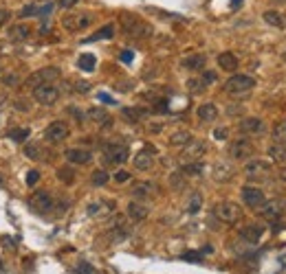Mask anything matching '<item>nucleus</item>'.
<instances>
[{"label":"nucleus","instance_id":"obj_1","mask_svg":"<svg viewBox=\"0 0 286 274\" xmlns=\"http://www.w3.org/2000/svg\"><path fill=\"white\" fill-rule=\"evenodd\" d=\"M60 77H62V70L58 66H44V68H38L35 72H31L24 79V83L29 88H38V86H48V83H53Z\"/></svg>","mask_w":286,"mask_h":274},{"label":"nucleus","instance_id":"obj_2","mask_svg":"<svg viewBox=\"0 0 286 274\" xmlns=\"http://www.w3.org/2000/svg\"><path fill=\"white\" fill-rule=\"evenodd\" d=\"M121 24H124V31L135 40H143V38H150L152 35V27L148 22L139 20L137 16H130V14H124L121 16Z\"/></svg>","mask_w":286,"mask_h":274},{"label":"nucleus","instance_id":"obj_3","mask_svg":"<svg viewBox=\"0 0 286 274\" xmlns=\"http://www.w3.org/2000/svg\"><path fill=\"white\" fill-rule=\"evenodd\" d=\"M101 158L106 164H124L128 160V147L121 143H108V145H103Z\"/></svg>","mask_w":286,"mask_h":274},{"label":"nucleus","instance_id":"obj_4","mask_svg":"<svg viewBox=\"0 0 286 274\" xmlns=\"http://www.w3.org/2000/svg\"><path fill=\"white\" fill-rule=\"evenodd\" d=\"M255 86V79L249 77V75H234L224 81V90L229 95H242V93H249Z\"/></svg>","mask_w":286,"mask_h":274},{"label":"nucleus","instance_id":"obj_5","mask_svg":"<svg viewBox=\"0 0 286 274\" xmlns=\"http://www.w3.org/2000/svg\"><path fill=\"white\" fill-rule=\"evenodd\" d=\"M90 22H93V14H88V11H82V14H69L62 18V27L66 31H82V29L90 27Z\"/></svg>","mask_w":286,"mask_h":274},{"label":"nucleus","instance_id":"obj_6","mask_svg":"<svg viewBox=\"0 0 286 274\" xmlns=\"http://www.w3.org/2000/svg\"><path fill=\"white\" fill-rule=\"evenodd\" d=\"M216 217L224 224H236L242 217V211L236 202H220L216 204Z\"/></svg>","mask_w":286,"mask_h":274},{"label":"nucleus","instance_id":"obj_7","mask_svg":"<svg viewBox=\"0 0 286 274\" xmlns=\"http://www.w3.org/2000/svg\"><path fill=\"white\" fill-rule=\"evenodd\" d=\"M42 136H44L46 143H53V145H55V143H62L64 138H69V136H71V130H69V125H66L64 121H53V123L44 130V134H42Z\"/></svg>","mask_w":286,"mask_h":274},{"label":"nucleus","instance_id":"obj_8","mask_svg":"<svg viewBox=\"0 0 286 274\" xmlns=\"http://www.w3.org/2000/svg\"><path fill=\"white\" fill-rule=\"evenodd\" d=\"M253 151H255L253 149V143L249 141V138L242 136V138H238V141H234V143L229 145L227 154L234 158V160H245V158H251L253 156Z\"/></svg>","mask_w":286,"mask_h":274},{"label":"nucleus","instance_id":"obj_9","mask_svg":"<svg viewBox=\"0 0 286 274\" xmlns=\"http://www.w3.org/2000/svg\"><path fill=\"white\" fill-rule=\"evenodd\" d=\"M33 99L42 103V106H55L58 99H60V90L55 86H38V88H33Z\"/></svg>","mask_w":286,"mask_h":274},{"label":"nucleus","instance_id":"obj_10","mask_svg":"<svg viewBox=\"0 0 286 274\" xmlns=\"http://www.w3.org/2000/svg\"><path fill=\"white\" fill-rule=\"evenodd\" d=\"M240 196H242V202H245L247 206H251V209H260V206L266 202L264 191L262 189H258V187H242Z\"/></svg>","mask_w":286,"mask_h":274},{"label":"nucleus","instance_id":"obj_11","mask_svg":"<svg viewBox=\"0 0 286 274\" xmlns=\"http://www.w3.org/2000/svg\"><path fill=\"white\" fill-rule=\"evenodd\" d=\"M271 162L269 160H260V158H255V160H249L245 164V173L249 175L251 180H258V178H264V175H269L271 171Z\"/></svg>","mask_w":286,"mask_h":274},{"label":"nucleus","instance_id":"obj_12","mask_svg":"<svg viewBox=\"0 0 286 274\" xmlns=\"http://www.w3.org/2000/svg\"><path fill=\"white\" fill-rule=\"evenodd\" d=\"M29 206H31L33 211H38V213H48L53 209V198H51V193H46V191H35L31 198H29Z\"/></svg>","mask_w":286,"mask_h":274},{"label":"nucleus","instance_id":"obj_13","mask_svg":"<svg viewBox=\"0 0 286 274\" xmlns=\"http://www.w3.org/2000/svg\"><path fill=\"white\" fill-rule=\"evenodd\" d=\"M238 130L242 134H249V136H258V134H264L266 125H264V121L258 117H247L238 123Z\"/></svg>","mask_w":286,"mask_h":274},{"label":"nucleus","instance_id":"obj_14","mask_svg":"<svg viewBox=\"0 0 286 274\" xmlns=\"http://www.w3.org/2000/svg\"><path fill=\"white\" fill-rule=\"evenodd\" d=\"M154 151H156L154 147H145L135 156V160L132 162H135V167L139 169V171H148L152 164H154Z\"/></svg>","mask_w":286,"mask_h":274},{"label":"nucleus","instance_id":"obj_15","mask_svg":"<svg viewBox=\"0 0 286 274\" xmlns=\"http://www.w3.org/2000/svg\"><path fill=\"white\" fill-rule=\"evenodd\" d=\"M262 233H264V228L260 224H247L245 228H240V239L247 243H258L262 239Z\"/></svg>","mask_w":286,"mask_h":274},{"label":"nucleus","instance_id":"obj_16","mask_svg":"<svg viewBox=\"0 0 286 274\" xmlns=\"http://www.w3.org/2000/svg\"><path fill=\"white\" fill-rule=\"evenodd\" d=\"M64 156H66V160L73 162V164H88L90 160H93V154L86 149H77V147H71V149H66L64 151Z\"/></svg>","mask_w":286,"mask_h":274},{"label":"nucleus","instance_id":"obj_17","mask_svg":"<svg viewBox=\"0 0 286 274\" xmlns=\"http://www.w3.org/2000/svg\"><path fill=\"white\" fill-rule=\"evenodd\" d=\"M211 175H214L216 182H227V180L234 178V167H231L229 162L220 160V162L214 164V171H211Z\"/></svg>","mask_w":286,"mask_h":274},{"label":"nucleus","instance_id":"obj_18","mask_svg":"<svg viewBox=\"0 0 286 274\" xmlns=\"http://www.w3.org/2000/svg\"><path fill=\"white\" fill-rule=\"evenodd\" d=\"M205 149H207V145L203 141H194V138H192V141L185 145L183 154H185V158H190V160L194 162V160H198V158L205 154Z\"/></svg>","mask_w":286,"mask_h":274},{"label":"nucleus","instance_id":"obj_19","mask_svg":"<svg viewBox=\"0 0 286 274\" xmlns=\"http://www.w3.org/2000/svg\"><path fill=\"white\" fill-rule=\"evenodd\" d=\"M128 215H130L135 222H143V219H148L150 215V209L141 202H130L128 204Z\"/></svg>","mask_w":286,"mask_h":274},{"label":"nucleus","instance_id":"obj_20","mask_svg":"<svg viewBox=\"0 0 286 274\" xmlns=\"http://www.w3.org/2000/svg\"><path fill=\"white\" fill-rule=\"evenodd\" d=\"M7 38L11 42H22V40H29L31 38V29L27 27V24H16V27H11L7 31Z\"/></svg>","mask_w":286,"mask_h":274},{"label":"nucleus","instance_id":"obj_21","mask_svg":"<svg viewBox=\"0 0 286 274\" xmlns=\"http://www.w3.org/2000/svg\"><path fill=\"white\" fill-rule=\"evenodd\" d=\"M218 66H220V68L222 70H227V72H234L236 68H238V57H236V55L234 53H220V55H218Z\"/></svg>","mask_w":286,"mask_h":274},{"label":"nucleus","instance_id":"obj_22","mask_svg":"<svg viewBox=\"0 0 286 274\" xmlns=\"http://www.w3.org/2000/svg\"><path fill=\"white\" fill-rule=\"evenodd\" d=\"M196 114H198L200 121H205V123H211V121L218 119V108L214 106V103H203V106L196 110Z\"/></svg>","mask_w":286,"mask_h":274},{"label":"nucleus","instance_id":"obj_23","mask_svg":"<svg viewBox=\"0 0 286 274\" xmlns=\"http://www.w3.org/2000/svg\"><path fill=\"white\" fill-rule=\"evenodd\" d=\"M181 64H183V68H187V70H203L205 64H207V57H205V55H200V53H196V55L185 57Z\"/></svg>","mask_w":286,"mask_h":274},{"label":"nucleus","instance_id":"obj_24","mask_svg":"<svg viewBox=\"0 0 286 274\" xmlns=\"http://www.w3.org/2000/svg\"><path fill=\"white\" fill-rule=\"evenodd\" d=\"M262 217L264 219H275L279 217V213H282V202L279 200H273V202H264L262 204Z\"/></svg>","mask_w":286,"mask_h":274},{"label":"nucleus","instance_id":"obj_25","mask_svg":"<svg viewBox=\"0 0 286 274\" xmlns=\"http://www.w3.org/2000/svg\"><path fill=\"white\" fill-rule=\"evenodd\" d=\"M86 114H88V119H93V121H95V123L110 125V114H108L106 110H101V108H90Z\"/></svg>","mask_w":286,"mask_h":274},{"label":"nucleus","instance_id":"obj_26","mask_svg":"<svg viewBox=\"0 0 286 274\" xmlns=\"http://www.w3.org/2000/svg\"><path fill=\"white\" fill-rule=\"evenodd\" d=\"M95 64H97V57L93 53H84V55H80V59H77V66H80V70H84V72H93Z\"/></svg>","mask_w":286,"mask_h":274},{"label":"nucleus","instance_id":"obj_27","mask_svg":"<svg viewBox=\"0 0 286 274\" xmlns=\"http://www.w3.org/2000/svg\"><path fill=\"white\" fill-rule=\"evenodd\" d=\"M190 141H192V132H187V130H179L169 136V143H172L174 147H185Z\"/></svg>","mask_w":286,"mask_h":274},{"label":"nucleus","instance_id":"obj_28","mask_svg":"<svg viewBox=\"0 0 286 274\" xmlns=\"http://www.w3.org/2000/svg\"><path fill=\"white\" fill-rule=\"evenodd\" d=\"M115 35V24H106V27H101L97 33H93L90 38H86L84 42H97V40H110Z\"/></svg>","mask_w":286,"mask_h":274},{"label":"nucleus","instance_id":"obj_29","mask_svg":"<svg viewBox=\"0 0 286 274\" xmlns=\"http://www.w3.org/2000/svg\"><path fill=\"white\" fill-rule=\"evenodd\" d=\"M205 171V164L200 160H194V162H187L183 164V169H181V173L185 175V178H190V175H200Z\"/></svg>","mask_w":286,"mask_h":274},{"label":"nucleus","instance_id":"obj_30","mask_svg":"<svg viewBox=\"0 0 286 274\" xmlns=\"http://www.w3.org/2000/svg\"><path fill=\"white\" fill-rule=\"evenodd\" d=\"M264 20H266V24H271V27H277V29L286 27V18L279 14V11H264Z\"/></svg>","mask_w":286,"mask_h":274},{"label":"nucleus","instance_id":"obj_31","mask_svg":"<svg viewBox=\"0 0 286 274\" xmlns=\"http://www.w3.org/2000/svg\"><path fill=\"white\" fill-rule=\"evenodd\" d=\"M29 134H31L29 127H11V130L7 132V136L11 138V141H16V143H24L29 138Z\"/></svg>","mask_w":286,"mask_h":274},{"label":"nucleus","instance_id":"obj_32","mask_svg":"<svg viewBox=\"0 0 286 274\" xmlns=\"http://www.w3.org/2000/svg\"><path fill=\"white\" fill-rule=\"evenodd\" d=\"M152 191H154V185H152V182H139V185H135V189H132V196L141 200V198H148Z\"/></svg>","mask_w":286,"mask_h":274},{"label":"nucleus","instance_id":"obj_33","mask_svg":"<svg viewBox=\"0 0 286 274\" xmlns=\"http://www.w3.org/2000/svg\"><path fill=\"white\" fill-rule=\"evenodd\" d=\"M121 114H124L128 121H141L145 114H148V110H143V108H124L121 110Z\"/></svg>","mask_w":286,"mask_h":274},{"label":"nucleus","instance_id":"obj_34","mask_svg":"<svg viewBox=\"0 0 286 274\" xmlns=\"http://www.w3.org/2000/svg\"><path fill=\"white\" fill-rule=\"evenodd\" d=\"M269 154H271L273 160H277V162H286V145H282V143L271 145V147H269Z\"/></svg>","mask_w":286,"mask_h":274},{"label":"nucleus","instance_id":"obj_35","mask_svg":"<svg viewBox=\"0 0 286 274\" xmlns=\"http://www.w3.org/2000/svg\"><path fill=\"white\" fill-rule=\"evenodd\" d=\"M273 138H275V143L286 145V119L275 123V127H273Z\"/></svg>","mask_w":286,"mask_h":274},{"label":"nucleus","instance_id":"obj_36","mask_svg":"<svg viewBox=\"0 0 286 274\" xmlns=\"http://www.w3.org/2000/svg\"><path fill=\"white\" fill-rule=\"evenodd\" d=\"M200 206H203V196L200 193H194V196L190 198V202H187V213H198L200 211Z\"/></svg>","mask_w":286,"mask_h":274},{"label":"nucleus","instance_id":"obj_37","mask_svg":"<svg viewBox=\"0 0 286 274\" xmlns=\"http://www.w3.org/2000/svg\"><path fill=\"white\" fill-rule=\"evenodd\" d=\"M58 178L64 182V185H71L73 180H75V171H73L71 167H62V169H58Z\"/></svg>","mask_w":286,"mask_h":274},{"label":"nucleus","instance_id":"obj_38","mask_svg":"<svg viewBox=\"0 0 286 274\" xmlns=\"http://www.w3.org/2000/svg\"><path fill=\"white\" fill-rule=\"evenodd\" d=\"M108 180H110V175H108V171H103V169L95 171V173H93V178H90V182H93L95 187H103Z\"/></svg>","mask_w":286,"mask_h":274},{"label":"nucleus","instance_id":"obj_39","mask_svg":"<svg viewBox=\"0 0 286 274\" xmlns=\"http://www.w3.org/2000/svg\"><path fill=\"white\" fill-rule=\"evenodd\" d=\"M3 83L7 88H16V86H20L22 83V79L16 75V72H7V75H3Z\"/></svg>","mask_w":286,"mask_h":274},{"label":"nucleus","instance_id":"obj_40","mask_svg":"<svg viewBox=\"0 0 286 274\" xmlns=\"http://www.w3.org/2000/svg\"><path fill=\"white\" fill-rule=\"evenodd\" d=\"M103 206H106V209H112V202H93L88 206V215H99L103 211Z\"/></svg>","mask_w":286,"mask_h":274},{"label":"nucleus","instance_id":"obj_41","mask_svg":"<svg viewBox=\"0 0 286 274\" xmlns=\"http://www.w3.org/2000/svg\"><path fill=\"white\" fill-rule=\"evenodd\" d=\"M24 156L31 158V160H40V147L35 143H29L27 147H24Z\"/></svg>","mask_w":286,"mask_h":274},{"label":"nucleus","instance_id":"obj_42","mask_svg":"<svg viewBox=\"0 0 286 274\" xmlns=\"http://www.w3.org/2000/svg\"><path fill=\"white\" fill-rule=\"evenodd\" d=\"M77 274H99V272H97L88 261H80V263H77Z\"/></svg>","mask_w":286,"mask_h":274},{"label":"nucleus","instance_id":"obj_43","mask_svg":"<svg viewBox=\"0 0 286 274\" xmlns=\"http://www.w3.org/2000/svg\"><path fill=\"white\" fill-rule=\"evenodd\" d=\"M187 88H190L192 93H203V90H205V83L200 81V79H190V81H187Z\"/></svg>","mask_w":286,"mask_h":274},{"label":"nucleus","instance_id":"obj_44","mask_svg":"<svg viewBox=\"0 0 286 274\" xmlns=\"http://www.w3.org/2000/svg\"><path fill=\"white\" fill-rule=\"evenodd\" d=\"M169 182H172L174 189H183V187H185V175L179 171V173H174L172 178H169Z\"/></svg>","mask_w":286,"mask_h":274},{"label":"nucleus","instance_id":"obj_45","mask_svg":"<svg viewBox=\"0 0 286 274\" xmlns=\"http://www.w3.org/2000/svg\"><path fill=\"white\" fill-rule=\"evenodd\" d=\"M33 16H38V9H35L33 5H27V7H22L20 14H18V18H33Z\"/></svg>","mask_w":286,"mask_h":274},{"label":"nucleus","instance_id":"obj_46","mask_svg":"<svg viewBox=\"0 0 286 274\" xmlns=\"http://www.w3.org/2000/svg\"><path fill=\"white\" fill-rule=\"evenodd\" d=\"M38 180H40V171L31 169V171L27 173V185H29V187H35V185H38Z\"/></svg>","mask_w":286,"mask_h":274},{"label":"nucleus","instance_id":"obj_47","mask_svg":"<svg viewBox=\"0 0 286 274\" xmlns=\"http://www.w3.org/2000/svg\"><path fill=\"white\" fill-rule=\"evenodd\" d=\"M203 254H205V252H185L181 259H185V261H194V263H200V261H203L200 257H203Z\"/></svg>","mask_w":286,"mask_h":274},{"label":"nucleus","instance_id":"obj_48","mask_svg":"<svg viewBox=\"0 0 286 274\" xmlns=\"http://www.w3.org/2000/svg\"><path fill=\"white\" fill-rule=\"evenodd\" d=\"M227 136H229V130H227V127H218V130L214 132V138H216V141H224Z\"/></svg>","mask_w":286,"mask_h":274},{"label":"nucleus","instance_id":"obj_49","mask_svg":"<svg viewBox=\"0 0 286 274\" xmlns=\"http://www.w3.org/2000/svg\"><path fill=\"white\" fill-rule=\"evenodd\" d=\"M200 81H203L205 86H207V83H214V81H216V72H211V70H209V72H205V75L200 77Z\"/></svg>","mask_w":286,"mask_h":274},{"label":"nucleus","instance_id":"obj_50","mask_svg":"<svg viewBox=\"0 0 286 274\" xmlns=\"http://www.w3.org/2000/svg\"><path fill=\"white\" fill-rule=\"evenodd\" d=\"M75 90H80V93H88L90 83L88 81H75Z\"/></svg>","mask_w":286,"mask_h":274},{"label":"nucleus","instance_id":"obj_51","mask_svg":"<svg viewBox=\"0 0 286 274\" xmlns=\"http://www.w3.org/2000/svg\"><path fill=\"white\" fill-rule=\"evenodd\" d=\"M115 180H117V182H128V180H130V173H128V171H117V173H115Z\"/></svg>","mask_w":286,"mask_h":274},{"label":"nucleus","instance_id":"obj_52","mask_svg":"<svg viewBox=\"0 0 286 274\" xmlns=\"http://www.w3.org/2000/svg\"><path fill=\"white\" fill-rule=\"evenodd\" d=\"M99 99H101L103 103H106V106H115V103H117V101H115L110 95H106V93H99Z\"/></svg>","mask_w":286,"mask_h":274},{"label":"nucleus","instance_id":"obj_53","mask_svg":"<svg viewBox=\"0 0 286 274\" xmlns=\"http://www.w3.org/2000/svg\"><path fill=\"white\" fill-rule=\"evenodd\" d=\"M132 59H135V53H132V51H124V53H121V62L130 64Z\"/></svg>","mask_w":286,"mask_h":274},{"label":"nucleus","instance_id":"obj_54","mask_svg":"<svg viewBox=\"0 0 286 274\" xmlns=\"http://www.w3.org/2000/svg\"><path fill=\"white\" fill-rule=\"evenodd\" d=\"M53 11V3H46V7H42V9H38V16H48Z\"/></svg>","mask_w":286,"mask_h":274},{"label":"nucleus","instance_id":"obj_55","mask_svg":"<svg viewBox=\"0 0 286 274\" xmlns=\"http://www.w3.org/2000/svg\"><path fill=\"white\" fill-rule=\"evenodd\" d=\"M9 20V11L7 9H0V27H5Z\"/></svg>","mask_w":286,"mask_h":274},{"label":"nucleus","instance_id":"obj_56","mask_svg":"<svg viewBox=\"0 0 286 274\" xmlns=\"http://www.w3.org/2000/svg\"><path fill=\"white\" fill-rule=\"evenodd\" d=\"M75 3H77V0H60V7H62V9H71Z\"/></svg>","mask_w":286,"mask_h":274},{"label":"nucleus","instance_id":"obj_57","mask_svg":"<svg viewBox=\"0 0 286 274\" xmlns=\"http://www.w3.org/2000/svg\"><path fill=\"white\" fill-rule=\"evenodd\" d=\"M277 175H279V180H282V182H286V169H279Z\"/></svg>","mask_w":286,"mask_h":274},{"label":"nucleus","instance_id":"obj_58","mask_svg":"<svg viewBox=\"0 0 286 274\" xmlns=\"http://www.w3.org/2000/svg\"><path fill=\"white\" fill-rule=\"evenodd\" d=\"M273 3H279V5H282V3H286V0H273Z\"/></svg>","mask_w":286,"mask_h":274},{"label":"nucleus","instance_id":"obj_59","mask_svg":"<svg viewBox=\"0 0 286 274\" xmlns=\"http://www.w3.org/2000/svg\"><path fill=\"white\" fill-rule=\"evenodd\" d=\"M5 270V265H3V261H0V272H3Z\"/></svg>","mask_w":286,"mask_h":274},{"label":"nucleus","instance_id":"obj_60","mask_svg":"<svg viewBox=\"0 0 286 274\" xmlns=\"http://www.w3.org/2000/svg\"><path fill=\"white\" fill-rule=\"evenodd\" d=\"M284 62H286V51H284Z\"/></svg>","mask_w":286,"mask_h":274},{"label":"nucleus","instance_id":"obj_61","mask_svg":"<svg viewBox=\"0 0 286 274\" xmlns=\"http://www.w3.org/2000/svg\"><path fill=\"white\" fill-rule=\"evenodd\" d=\"M0 185H3V178H0Z\"/></svg>","mask_w":286,"mask_h":274}]
</instances>
